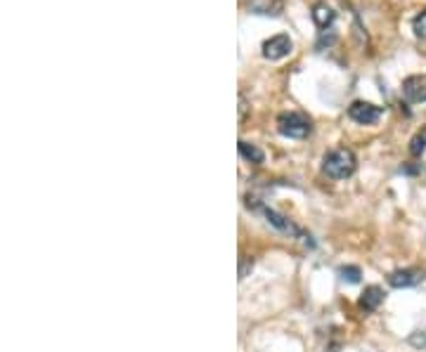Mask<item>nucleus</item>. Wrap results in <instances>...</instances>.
<instances>
[{
	"instance_id": "14",
	"label": "nucleus",
	"mask_w": 426,
	"mask_h": 352,
	"mask_svg": "<svg viewBox=\"0 0 426 352\" xmlns=\"http://www.w3.org/2000/svg\"><path fill=\"white\" fill-rule=\"evenodd\" d=\"M412 31L417 38H426V10H422V12L412 19Z\"/></svg>"
},
{
	"instance_id": "11",
	"label": "nucleus",
	"mask_w": 426,
	"mask_h": 352,
	"mask_svg": "<svg viewBox=\"0 0 426 352\" xmlns=\"http://www.w3.org/2000/svg\"><path fill=\"white\" fill-rule=\"evenodd\" d=\"M426 152V125H422L417 132H414V137L410 140V154L412 157H422Z\"/></svg>"
},
{
	"instance_id": "6",
	"label": "nucleus",
	"mask_w": 426,
	"mask_h": 352,
	"mask_svg": "<svg viewBox=\"0 0 426 352\" xmlns=\"http://www.w3.org/2000/svg\"><path fill=\"white\" fill-rule=\"evenodd\" d=\"M419 281H424V270L419 267L395 270V272L389 274V284L393 288H410V286H417Z\"/></svg>"
},
{
	"instance_id": "5",
	"label": "nucleus",
	"mask_w": 426,
	"mask_h": 352,
	"mask_svg": "<svg viewBox=\"0 0 426 352\" xmlns=\"http://www.w3.org/2000/svg\"><path fill=\"white\" fill-rule=\"evenodd\" d=\"M402 97L410 105H422V102H426V73L402 80Z\"/></svg>"
},
{
	"instance_id": "3",
	"label": "nucleus",
	"mask_w": 426,
	"mask_h": 352,
	"mask_svg": "<svg viewBox=\"0 0 426 352\" xmlns=\"http://www.w3.org/2000/svg\"><path fill=\"white\" fill-rule=\"evenodd\" d=\"M291 50H293V43L287 33H278V36L268 38L266 43H263V57L270 62L284 60V57L291 55Z\"/></svg>"
},
{
	"instance_id": "4",
	"label": "nucleus",
	"mask_w": 426,
	"mask_h": 352,
	"mask_svg": "<svg viewBox=\"0 0 426 352\" xmlns=\"http://www.w3.org/2000/svg\"><path fill=\"white\" fill-rule=\"evenodd\" d=\"M382 114H384L382 107L372 105V102H362V100L353 102V105L348 107V116L360 125H374L382 118Z\"/></svg>"
},
{
	"instance_id": "13",
	"label": "nucleus",
	"mask_w": 426,
	"mask_h": 352,
	"mask_svg": "<svg viewBox=\"0 0 426 352\" xmlns=\"http://www.w3.org/2000/svg\"><path fill=\"white\" fill-rule=\"evenodd\" d=\"M339 276H341L343 281H348V284H358L362 272H360V267H355V265H346V267L339 270Z\"/></svg>"
},
{
	"instance_id": "1",
	"label": "nucleus",
	"mask_w": 426,
	"mask_h": 352,
	"mask_svg": "<svg viewBox=\"0 0 426 352\" xmlns=\"http://www.w3.org/2000/svg\"><path fill=\"white\" fill-rule=\"evenodd\" d=\"M355 168H358V159H355V154L346 147L332 149V152L322 159V170L330 177H334V180H346V177L353 175Z\"/></svg>"
},
{
	"instance_id": "2",
	"label": "nucleus",
	"mask_w": 426,
	"mask_h": 352,
	"mask_svg": "<svg viewBox=\"0 0 426 352\" xmlns=\"http://www.w3.org/2000/svg\"><path fill=\"white\" fill-rule=\"evenodd\" d=\"M278 130L284 137H291V140H303V137L310 135L313 125H310L308 116H303V114H298V112H289V114H280Z\"/></svg>"
},
{
	"instance_id": "12",
	"label": "nucleus",
	"mask_w": 426,
	"mask_h": 352,
	"mask_svg": "<svg viewBox=\"0 0 426 352\" xmlns=\"http://www.w3.org/2000/svg\"><path fill=\"white\" fill-rule=\"evenodd\" d=\"M239 154H241V157H244L246 161H251V164H263V159H266V157H263L261 149L253 147V144H249V142H244V140L239 142Z\"/></svg>"
},
{
	"instance_id": "8",
	"label": "nucleus",
	"mask_w": 426,
	"mask_h": 352,
	"mask_svg": "<svg viewBox=\"0 0 426 352\" xmlns=\"http://www.w3.org/2000/svg\"><path fill=\"white\" fill-rule=\"evenodd\" d=\"M382 300H384V291H382V288H379V286H367L358 305H360L362 313H374V310L382 305Z\"/></svg>"
},
{
	"instance_id": "9",
	"label": "nucleus",
	"mask_w": 426,
	"mask_h": 352,
	"mask_svg": "<svg viewBox=\"0 0 426 352\" xmlns=\"http://www.w3.org/2000/svg\"><path fill=\"white\" fill-rule=\"evenodd\" d=\"M284 8V0H249V10L256 15H270L278 17Z\"/></svg>"
},
{
	"instance_id": "10",
	"label": "nucleus",
	"mask_w": 426,
	"mask_h": 352,
	"mask_svg": "<svg viewBox=\"0 0 426 352\" xmlns=\"http://www.w3.org/2000/svg\"><path fill=\"white\" fill-rule=\"evenodd\" d=\"M261 211H263V215L268 218V222L273 225V227H278V229H282V232L293 234V236H298V234H301V232H298V229L293 227V225H291L289 220H287L284 215H280V213H275L273 209H266V206H263Z\"/></svg>"
},
{
	"instance_id": "7",
	"label": "nucleus",
	"mask_w": 426,
	"mask_h": 352,
	"mask_svg": "<svg viewBox=\"0 0 426 352\" xmlns=\"http://www.w3.org/2000/svg\"><path fill=\"white\" fill-rule=\"evenodd\" d=\"M334 19H336V12H334L327 3H315L313 5V21L318 24V28L327 31V28L334 24Z\"/></svg>"
}]
</instances>
